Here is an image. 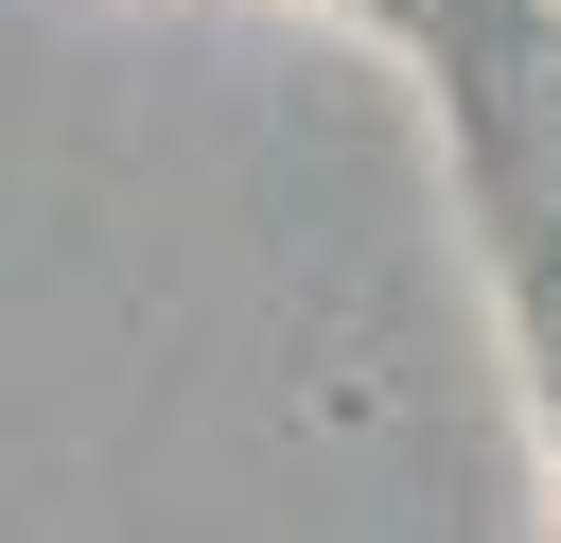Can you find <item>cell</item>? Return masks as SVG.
<instances>
[{
  "mask_svg": "<svg viewBox=\"0 0 561 543\" xmlns=\"http://www.w3.org/2000/svg\"><path fill=\"white\" fill-rule=\"evenodd\" d=\"M403 18H421V0H403Z\"/></svg>",
  "mask_w": 561,
  "mask_h": 543,
  "instance_id": "6da1fadb",
  "label": "cell"
}]
</instances>
